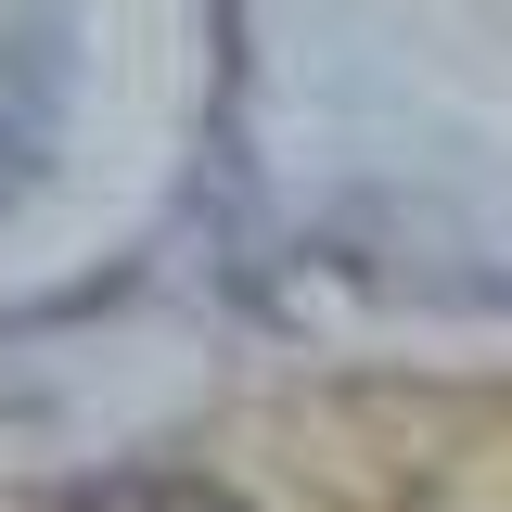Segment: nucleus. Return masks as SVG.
Here are the masks:
<instances>
[{
	"label": "nucleus",
	"instance_id": "2",
	"mask_svg": "<svg viewBox=\"0 0 512 512\" xmlns=\"http://www.w3.org/2000/svg\"><path fill=\"white\" fill-rule=\"evenodd\" d=\"M64 512H244L218 474H180V461H128V474H90L64 487Z\"/></svg>",
	"mask_w": 512,
	"mask_h": 512
},
{
	"label": "nucleus",
	"instance_id": "1",
	"mask_svg": "<svg viewBox=\"0 0 512 512\" xmlns=\"http://www.w3.org/2000/svg\"><path fill=\"white\" fill-rule=\"evenodd\" d=\"M64 103H77V13L64 0H0V218L52 180Z\"/></svg>",
	"mask_w": 512,
	"mask_h": 512
}]
</instances>
